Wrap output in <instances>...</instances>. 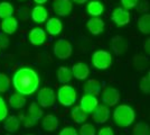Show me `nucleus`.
<instances>
[{
  "mask_svg": "<svg viewBox=\"0 0 150 135\" xmlns=\"http://www.w3.org/2000/svg\"><path fill=\"white\" fill-rule=\"evenodd\" d=\"M15 89L21 96H30L39 86V77L37 72L29 66H23L15 72L13 78Z\"/></svg>",
  "mask_w": 150,
  "mask_h": 135,
  "instance_id": "f257e3e1",
  "label": "nucleus"
},
{
  "mask_svg": "<svg viewBox=\"0 0 150 135\" xmlns=\"http://www.w3.org/2000/svg\"><path fill=\"white\" fill-rule=\"evenodd\" d=\"M113 119L114 123L120 127H128L134 122L136 114L130 106L120 105L113 111Z\"/></svg>",
  "mask_w": 150,
  "mask_h": 135,
  "instance_id": "f03ea898",
  "label": "nucleus"
},
{
  "mask_svg": "<svg viewBox=\"0 0 150 135\" xmlns=\"http://www.w3.org/2000/svg\"><path fill=\"white\" fill-rule=\"evenodd\" d=\"M92 64L98 70H105L112 64V55L103 50L94 52L92 55Z\"/></svg>",
  "mask_w": 150,
  "mask_h": 135,
  "instance_id": "7ed1b4c3",
  "label": "nucleus"
},
{
  "mask_svg": "<svg viewBox=\"0 0 150 135\" xmlns=\"http://www.w3.org/2000/svg\"><path fill=\"white\" fill-rule=\"evenodd\" d=\"M57 98L59 104L65 107H69L76 101V90L72 86H62L57 91Z\"/></svg>",
  "mask_w": 150,
  "mask_h": 135,
  "instance_id": "20e7f679",
  "label": "nucleus"
},
{
  "mask_svg": "<svg viewBox=\"0 0 150 135\" xmlns=\"http://www.w3.org/2000/svg\"><path fill=\"white\" fill-rule=\"evenodd\" d=\"M53 51H54V54H55L56 58L61 59V60H66L72 55L73 47H72V44L69 41L61 39L56 41V43L54 44Z\"/></svg>",
  "mask_w": 150,
  "mask_h": 135,
  "instance_id": "39448f33",
  "label": "nucleus"
},
{
  "mask_svg": "<svg viewBox=\"0 0 150 135\" xmlns=\"http://www.w3.org/2000/svg\"><path fill=\"white\" fill-rule=\"evenodd\" d=\"M38 105L42 107H50L55 103V92L50 88H42L37 95Z\"/></svg>",
  "mask_w": 150,
  "mask_h": 135,
  "instance_id": "423d86ee",
  "label": "nucleus"
},
{
  "mask_svg": "<svg viewBox=\"0 0 150 135\" xmlns=\"http://www.w3.org/2000/svg\"><path fill=\"white\" fill-rule=\"evenodd\" d=\"M53 10L56 15L61 16V17L69 16L73 10L72 1L71 0H54L53 1Z\"/></svg>",
  "mask_w": 150,
  "mask_h": 135,
  "instance_id": "0eeeda50",
  "label": "nucleus"
},
{
  "mask_svg": "<svg viewBox=\"0 0 150 135\" xmlns=\"http://www.w3.org/2000/svg\"><path fill=\"white\" fill-rule=\"evenodd\" d=\"M112 20L117 26H125L130 23V13L122 7H117L112 11Z\"/></svg>",
  "mask_w": 150,
  "mask_h": 135,
  "instance_id": "6e6552de",
  "label": "nucleus"
},
{
  "mask_svg": "<svg viewBox=\"0 0 150 135\" xmlns=\"http://www.w3.org/2000/svg\"><path fill=\"white\" fill-rule=\"evenodd\" d=\"M47 39V35L43 28L40 27H35L33 28L29 34H28V39L30 42V44L35 45V46H39V45H43L46 42Z\"/></svg>",
  "mask_w": 150,
  "mask_h": 135,
  "instance_id": "1a4fd4ad",
  "label": "nucleus"
},
{
  "mask_svg": "<svg viewBox=\"0 0 150 135\" xmlns=\"http://www.w3.org/2000/svg\"><path fill=\"white\" fill-rule=\"evenodd\" d=\"M103 103L106 104L108 106H115L117 104L119 103L120 100V92L118 89H115V88H111V87H109V88H105V89L103 90Z\"/></svg>",
  "mask_w": 150,
  "mask_h": 135,
  "instance_id": "9d476101",
  "label": "nucleus"
},
{
  "mask_svg": "<svg viewBox=\"0 0 150 135\" xmlns=\"http://www.w3.org/2000/svg\"><path fill=\"white\" fill-rule=\"evenodd\" d=\"M99 106V101L96 97L92 96V95H84L81 98V107L86 114H92L93 110Z\"/></svg>",
  "mask_w": 150,
  "mask_h": 135,
  "instance_id": "9b49d317",
  "label": "nucleus"
},
{
  "mask_svg": "<svg viewBox=\"0 0 150 135\" xmlns=\"http://www.w3.org/2000/svg\"><path fill=\"white\" fill-rule=\"evenodd\" d=\"M109 117H110V109L104 105L98 106L92 113V118L96 124H104L109 119Z\"/></svg>",
  "mask_w": 150,
  "mask_h": 135,
  "instance_id": "f8f14e48",
  "label": "nucleus"
},
{
  "mask_svg": "<svg viewBox=\"0 0 150 135\" xmlns=\"http://www.w3.org/2000/svg\"><path fill=\"white\" fill-rule=\"evenodd\" d=\"M111 47L115 55H121L128 50V43L122 36L117 35L111 39Z\"/></svg>",
  "mask_w": 150,
  "mask_h": 135,
  "instance_id": "ddd939ff",
  "label": "nucleus"
},
{
  "mask_svg": "<svg viewBox=\"0 0 150 135\" xmlns=\"http://www.w3.org/2000/svg\"><path fill=\"white\" fill-rule=\"evenodd\" d=\"M30 17L34 23L42 24L48 18V11L44 6H35L30 13Z\"/></svg>",
  "mask_w": 150,
  "mask_h": 135,
  "instance_id": "4468645a",
  "label": "nucleus"
},
{
  "mask_svg": "<svg viewBox=\"0 0 150 135\" xmlns=\"http://www.w3.org/2000/svg\"><path fill=\"white\" fill-rule=\"evenodd\" d=\"M1 31L4 34H6V35H11L13 33L17 31V28H18V19L16 18V17H8L6 19H2L1 21Z\"/></svg>",
  "mask_w": 150,
  "mask_h": 135,
  "instance_id": "2eb2a0df",
  "label": "nucleus"
},
{
  "mask_svg": "<svg viewBox=\"0 0 150 135\" xmlns=\"http://www.w3.org/2000/svg\"><path fill=\"white\" fill-rule=\"evenodd\" d=\"M71 71H72V76L79 80H85L90 74L88 65L83 62H79V63L74 64Z\"/></svg>",
  "mask_w": 150,
  "mask_h": 135,
  "instance_id": "dca6fc26",
  "label": "nucleus"
},
{
  "mask_svg": "<svg viewBox=\"0 0 150 135\" xmlns=\"http://www.w3.org/2000/svg\"><path fill=\"white\" fill-rule=\"evenodd\" d=\"M86 28L92 35H100L104 29V21L99 17H93L88 20Z\"/></svg>",
  "mask_w": 150,
  "mask_h": 135,
  "instance_id": "f3484780",
  "label": "nucleus"
},
{
  "mask_svg": "<svg viewBox=\"0 0 150 135\" xmlns=\"http://www.w3.org/2000/svg\"><path fill=\"white\" fill-rule=\"evenodd\" d=\"M101 90H102V84L96 79H88L84 84V91L86 95L96 97L101 94Z\"/></svg>",
  "mask_w": 150,
  "mask_h": 135,
  "instance_id": "a211bd4d",
  "label": "nucleus"
},
{
  "mask_svg": "<svg viewBox=\"0 0 150 135\" xmlns=\"http://www.w3.org/2000/svg\"><path fill=\"white\" fill-rule=\"evenodd\" d=\"M46 31L52 36H55V35L61 34L63 31L62 21L58 19V18H56V17L50 18V19L47 20V23H46Z\"/></svg>",
  "mask_w": 150,
  "mask_h": 135,
  "instance_id": "6ab92c4d",
  "label": "nucleus"
},
{
  "mask_svg": "<svg viewBox=\"0 0 150 135\" xmlns=\"http://www.w3.org/2000/svg\"><path fill=\"white\" fill-rule=\"evenodd\" d=\"M86 10H88V14L90 16H92V17H99L104 11V6H103V4L101 1H99V0H92V1H90L88 4Z\"/></svg>",
  "mask_w": 150,
  "mask_h": 135,
  "instance_id": "aec40b11",
  "label": "nucleus"
},
{
  "mask_svg": "<svg viewBox=\"0 0 150 135\" xmlns=\"http://www.w3.org/2000/svg\"><path fill=\"white\" fill-rule=\"evenodd\" d=\"M42 126L46 132H54L58 127V118L55 115L48 114L44 117L42 122Z\"/></svg>",
  "mask_w": 150,
  "mask_h": 135,
  "instance_id": "412c9836",
  "label": "nucleus"
},
{
  "mask_svg": "<svg viewBox=\"0 0 150 135\" xmlns=\"http://www.w3.org/2000/svg\"><path fill=\"white\" fill-rule=\"evenodd\" d=\"M72 71L71 69L66 68V66H61L58 71H57V80L58 82H61L63 84H69V81L72 80Z\"/></svg>",
  "mask_w": 150,
  "mask_h": 135,
  "instance_id": "4be33fe9",
  "label": "nucleus"
},
{
  "mask_svg": "<svg viewBox=\"0 0 150 135\" xmlns=\"http://www.w3.org/2000/svg\"><path fill=\"white\" fill-rule=\"evenodd\" d=\"M71 115H72V119L76 124H82V123L85 122L86 118H88V114L82 109L80 106H75L74 108L72 109Z\"/></svg>",
  "mask_w": 150,
  "mask_h": 135,
  "instance_id": "5701e85b",
  "label": "nucleus"
},
{
  "mask_svg": "<svg viewBox=\"0 0 150 135\" xmlns=\"http://www.w3.org/2000/svg\"><path fill=\"white\" fill-rule=\"evenodd\" d=\"M19 121L18 117L15 115L9 116L5 122V125H4V129L8 131L9 133H15L16 131H18L19 129Z\"/></svg>",
  "mask_w": 150,
  "mask_h": 135,
  "instance_id": "b1692460",
  "label": "nucleus"
},
{
  "mask_svg": "<svg viewBox=\"0 0 150 135\" xmlns=\"http://www.w3.org/2000/svg\"><path fill=\"white\" fill-rule=\"evenodd\" d=\"M9 105L13 108L20 109V108H23L26 105V98L24 96H21V95H19L18 92L17 94H13L11 96L9 97Z\"/></svg>",
  "mask_w": 150,
  "mask_h": 135,
  "instance_id": "393cba45",
  "label": "nucleus"
},
{
  "mask_svg": "<svg viewBox=\"0 0 150 135\" xmlns=\"http://www.w3.org/2000/svg\"><path fill=\"white\" fill-rule=\"evenodd\" d=\"M11 16H13V6L8 1H1L0 2V18L6 19Z\"/></svg>",
  "mask_w": 150,
  "mask_h": 135,
  "instance_id": "a878e982",
  "label": "nucleus"
},
{
  "mask_svg": "<svg viewBox=\"0 0 150 135\" xmlns=\"http://www.w3.org/2000/svg\"><path fill=\"white\" fill-rule=\"evenodd\" d=\"M138 28L139 31L144 34H149L150 33V15L144 14L139 19H138Z\"/></svg>",
  "mask_w": 150,
  "mask_h": 135,
  "instance_id": "bb28decb",
  "label": "nucleus"
},
{
  "mask_svg": "<svg viewBox=\"0 0 150 135\" xmlns=\"http://www.w3.org/2000/svg\"><path fill=\"white\" fill-rule=\"evenodd\" d=\"M28 115L30 116L33 119H35L37 122L38 119L43 116V110L40 109L39 105L36 103H33L29 106V109H28Z\"/></svg>",
  "mask_w": 150,
  "mask_h": 135,
  "instance_id": "cd10ccee",
  "label": "nucleus"
},
{
  "mask_svg": "<svg viewBox=\"0 0 150 135\" xmlns=\"http://www.w3.org/2000/svg\"><path fill=\"white\" fill-rule=\"evenodd\" d=\"M132 135H149V126L146 123H138L132 129Z\"/></svg>",
  "mask_w": 150,
  "mask_h": 135,
  "instance_id": "c85d7f7f",
  "label": "nucleus"
},
{
  "mask_svg": "<svg viewBox=\"0 0 150 135\" xmlns=\"http://www.w3.org/2000/svg\"><path fill=\"white\" fill-rule=\"evenodd\" d=\"M10 87V79L5 73H0V94L7 92Z\"/></svg>",
  "mask_w": 150,
  "mask_h": 135,
  "instance_id": "c756f323",
  "label": "nucleus"
},
{
  "mask_svg": "<svg viewBox=\"0 0 150 135\" xmlns=\"http://www.w3.org/2000/svg\"><path fill=\"white\" fill-rule=\"evenodd\" d=\"M80 135H95V129L91 124H83L80 129Z\"/></svg>",
  "mask_w": 150,
  "mask_h": 135,
  "instance_id": "7c9ffc66",
  "label": "nucleus"
},
{
  "mask_svg": "<svg viewBox=\"0 0 150 135\" xmlns=\"http://www.w3.org/2000/svg\"><path fill=\"white\" fill-rule=\"evenodd\" d=\"M140 89L144 94H147L149 95L150 94V78L148 77H144L141 80H140Z\"/></svg>",
  "mask_w": 150,
  "mask_h": 135,
  "instance_id": "2f4dec72",
  "label": "nucleus"
},
{
  "mask_svg": "<svg viewBox=\"0 0 150 135\" xmlns=\"http://www.w3.org/2000/svg\"><path fill=\"white\" fill-rule=\"evenodd\" d=\"M8 115V107H7L5 99L0 97V122H2Z\"/></svg>",
  "mask_w": 150,
  "mask_h": 135,
  "instance_id": "473e14b6",
  "label": "nucleus"
},
{
  "mask_svg": "<svg viewBox=\"0 0 150 135\" xmlns=\"http://www.w3.org/2000/svg\"><path fill=\"white\" fill-rule=\"evenodd\" d=\"M139 0H121V5L123 9H130V8H134L138 5Z\"/></svg>",
  "mask_w": 150,
  "mask_h": 135,
  "instance_id": "72a5a7b5",
  "label": "nucleus"
},
{
  "mask_svg": "<svg viewBox=\"0 0 150 135\" xmlns=\"http://www.w3.org/2000/svg\"><path fill=\"white\" fill-rule=\"evenodd\" d=\"M23 119H24V125H25V127H31V126H34L35 124H36V121L35 119H33L30 116H20Z\"/></svg>",
  "mask_w": 150,
  "mask_h": 135,
  "instance_id": "f704fd0d",
  "label": "nucleus"
},
{
  "mask_svg": "<svg viewBox=\"0 0 150 135\" xmlns=\"http://www.w3.org/2000/svg\"><path fill=\"white\" fill-rule=\"evenodd\" d=\"M9 45V39L6 34L0 32V49H5Z\"/></svg>",
  "mask_w": 150,
  "mask_h": 135,
  "instance_id": "c9c22d12",
  "label": "nucleus"
},
{
  "mask_svg": "<svg viewBox=\"0 0 150 135\" xmlns=\"http://www.w3.org/2000/svg\"><path fill=\"white\" fill-rule=\"evenodd\" d=\"M59 135H79L76 129L73 127H65L59 132Z\"/></svg>",
  "mask_w": 150,
  "mask_h": 135,
  "instance_id": "e433bc0d",
  "label": "nucleus"
},
{
  "mask_svg": "<svg viewBox=\"0 0 150 135\" xmlns=\"http://www.w3.org/2000/svg\"><path fill=\"white\" fill-rule=\"evenodd\" d=\"M99 135H114L111 127H103L99 131Z\"/></svg>",
  "mask_w": 150,
  "mask_h": 135,
  "instance_id": "4c0bfd02",
  "label": "nucleus"
},
{
  "mask_svg": "<svg viewBox=\"0 0 150 135\" xmlns=\"http://www.w3.org/2000/svg\"><path fill=\"white\" fill-rule=\"evenodd\" d=\"M26 14H28V10H27L26 8H24V9L20 11V16H21V18H23L24 20L27 19V16H26Z\"/></svg>",
  "mask_w": 150,
  "mask_h": 135,
  "instance_id": "58836bf2",
  "label": "nucleus"
},
{
  "mask_svg": "<svg viewBox=\"0 0 150 135\" xmlns=\"http://www.w3.org/2000/svg\"><path fill=\"white\" fill-rule=\"evenodd\" d=\"M149 43H150V39H146L144 41V51L147 52L148 54H149Z\"/></svg>",
  "mask_w": 150,
  "mask_h": 135,
  "instance_id": "ea45409f",
  "label": "nucleus"
},
{
  "mask_svg": "<svg viewBox=\"0 0 150 135\" xmlns=\"http://www.w3.org/2000/svg\"><path fill=\"white\" fill-rule=\"evenodd\" d=\"M47 1H48V0H34V2H35V4H37L38 6H43V5L46 4Z\"/></svg>",
  "mask_w": 150,
  "mask_h": 135,
  "instance_id": "a19ab883",
  "label": "nucleus"
},
{
  "mask_svg": "<svg viewBox=\"0 0 150 135\" xmlns=\"http://www.w3.org/2000/svg\"><path fill=\"white\" fill-rule=\"evenodd\" d=\"M72 1H74V2H76V4H79V5H83V4L88 2V0H72Z\"/></svg>",
  "mask_w": 150,
  "mask_h": 135,
  "instance_id": "79ce46f5",
  "label": "nucleus"
},
{
  "mask_svg": "<svg viewBox=\"0 0 150 135\" xmlns=\"http://www.w3.org/2000/svg\"><path fill=\"white\" fill-rule=\"evenodd\" d=\"M19 1H25V0H19Z\"/></svg>",
  "mask_w": 150,
  "mask_h": 135,
  "instance_id": "37998d69",
  "label": "nucleus"
},
{
  "mask_svg": "<svg viewBox=\"0 0 150 135\" xmlns=\"http://www.w3.org/2000/svg\"><path fill=\"white\" fill-rule=\"evenodd\" d=\"M6 135H11V134H10V133H9V134H6Z\"/></svg>",
  "mask_w": 150,
  "mask_h": 135,
  "instance_id": "c03bdc74",
  "label": "nucleus"
}]
</instances>
